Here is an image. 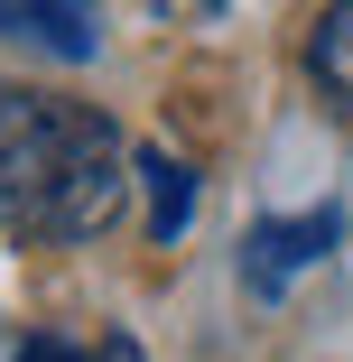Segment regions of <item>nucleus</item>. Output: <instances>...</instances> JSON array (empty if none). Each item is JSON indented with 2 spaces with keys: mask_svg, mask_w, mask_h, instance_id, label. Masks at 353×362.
I'll use <instances>...</instances> for the list:
<instances>
[{
  "mask_svg": "<svg viewBox=\"0 0 353 362\" xmlns=\"http://www.w3.org/2000/svg\"><path fill=\"white\" fill-rule=\"evenodd\" d=\"M130 139L37 84H0V233L10 242H103L130 204Z\"/></svg>",
  "mask_w": 353,
  "mask_h": 362,
  "instance_id": "nucleus-1",
  "label": "nucleus"
},
{
  "mask_svg": "<svg viewBox=\"0 0 353 362\" xmlns=\"http://www.w3.org/2000/svg\"><path fill=\"white\" fill-rule=\"evenodd\" d=\"M335 242H344V214H335V204L298 214V223H251V242H242V288H251V298H279V288H289L298 269H316Z\"/></svg>",
  "mask_w": 353,
  "mask_h": 362,
  "instance_id": "nucleus-2",
  "label": "nucleus"
},
{
  "mask_svg": "<svg viewBox=\"0 0 353 362\" xmlns=\"http://www.w3.org/2000/svg\"><path fill=\"white\" fill-rule=\"evenodd\" d=\"M0 37H10V47H37L56 65H93L103 0H0Z\"/></svg>",
  "mask_w": 353,
  "mask_h": 362,
  "instance_id": "nucleus-3",
  "label": "nucleus"
},
{
  "mask_svg": "<svg viewBox=\"0 0 353 362\" xmlns=\"http://www.w3.org/2000/svg\"><path fill=\"white\" fill-rule=\"evenodd\" d=\"M139 186H149V242L168 251V242L195 223V168L168 158V149H139Z\"/></svg>",
  "mask_w": 353,
  "mask_h": 362,
  "instance_id": "nucleus-4",
  "label": "nucleus"
},
{
  "mask_svg": "<svg viewBox=\"0 0 353 362\" xmlns=\"http://www.w3.org/2000/svg\"><path fill=\"white\" fill-rule=\"evenodd\" d=\"M307 75H316V93L353 121V0H335V10L307 28Z\"/></svg>",
  "mask_w": 353,
  "mask_h": 362,
  "instance_id": "nucleus-5",
  "label": "nucleus"
},
{
  "mask_svg": "<svg viewBox=\"0 0 353 362\" xmlns=\"http://www.w3.org/2000/svg\"><path fill=\"white\" fill-rule=\"evenodd\" d=\"M10 362H84V353H75V344H65V334H28V344H19Z\"/></svg>",
  "mask_w": 353,
  "mask_h": 362,
  "instance_id": "nucleus-6",
  "label": "nucleus"
},
{
  "mask_svg": "<svg viewBox=\"0 0 353 362\" xmlns=\"http://www.w3.org/2000/svg\"><path fill=\"white\" fill-rule=\"evenodd\" d=\"M84 362H139V344H130V334H93V353H84Z\"/></svg>",
  "mask_w": 353,
  "mask_h": 362,
  "instance_id": "nucleus-7",
  "label": "nucleus"
}]
</instances>
